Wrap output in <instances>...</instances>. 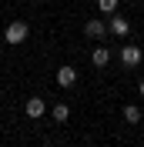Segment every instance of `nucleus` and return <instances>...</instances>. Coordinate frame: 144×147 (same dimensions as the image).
I'll list each match as a JSON object with an SVG mask.
<instances>
[{
  "instance_id": "39448f33",
  "label": "nucleus",
  "mask_w": 144,
  "mask_h": 147,
  "mask_svg": "<svg viewBox=\"0 0 144 147\" xmlns=\"http://www.w3.org/2000/svg\"><path fill=\"white\" fill-rule=\"evenodd\" d=\"M24 114H27L30 120H37V117H44V114H47V104L40 100V97H30L27 107H24Z\"/></svg>"
},
{
  "instance_id": "7ed1b4c3",
  "label": "nucleus",
  "mask_w": 144,
  "mask_h": 147,
  "mask_svg": "<svg viewBox=\"0 0 144 147\" xmlns=\"http://www.w3.org/2000/svg\"><path fill=\"white\" fill-rule=\"evenodd\" d=\"M121 64H124V67H137V64H141V47L127 44L124 50H121Z\"/></svg>"
},
{
  "instance_id": "9b49d317",
  "label": "nucleus",
  "mask_w": 144,
  "mask_h": 147,
  "mask_svg": "<svg viewBox=\"0 0 144 147\" xmlns=\"http://www.w3.org/2000/svg\"><path fill=\"white\" fill-rule=\"evenodd\" d=\"M137 94H141V97H144V80H141V84H137Z\"/></svg>"
},
{
  "instance_id": "1a4fd4ad",
  "label": "nucleus",
  "mask_w": 144,
  "mask_h": 147,
  "mask_svg": "<svg viewBox=\"0 0 144 147\" xmlns=\"http://www.w3.org/2000/svg\"><path fill=\"white\" fill-rule=\"evenodd\" d=\"M50 117H54L57 124H64V120L71 117V107H67V104H54V107H50Z\"/></svg>"
},
{
  "instance_id": "20e7f679",
  "label": "nucleus",
  "mask_w": 144,
  "mask_h": 147,
  "mask_svg": "<svg viewBox=\"0 0 144 147\" xmlns=\"http://www.w3.org/2000/svg\"><path fill=\"white\" fill-rule=\"evenodd\" d=\"M77 84V70H74L71 64H64L60 70H57V87H74Z\"/></svg>"
},
{
  "instance_id": "6e6552de",
  "label": "nucleus",
  "mask_w": 144,
  "mask_h": 147,
  "mask_svg": "<svg viewBox=\"0 0 144 147\" xmlns=\"http://www.w3.org/2000/svg\"><path fill=\"white\" fill-rule=\"evenodd\" d=\"M121 114H124V120H127V124H141V117H144V110L137 107V104H127Z\"/></svg>"
},
{
  "instance_id": "0eeeda50",
  "label": "nucleus",
  "mask_w": 144,
  "mask_h": 147,
  "mask_svg": "<svg viewBox=\"0 0 144 147\" xmlns=\"http://www.w3.org/2000/svg\"><path fill=\"white\" fill-rule=\"evenodd\" d=\"M90 64H94V67H107L111 64V50H107V47H97V50L90 54Z\"/></svg>"
},
{
  "instance_id": "f8f14e48",
  "label": "nucleus",
  "mask_w": 144,
  "mask_h": 147,
  "mask_svg": "<svg viewBox=\"0 0 144 147\" xmlns=\"http://www.w3.org/2000/svg\"><path fill=\"white\" fill-rule=\"evenodd\" d=\"M44 147H50V144H44Z\"/></svg>"
},
{
  "instance_id": "f257e3e1",
  "label": "nucleus",
  "mask_w": 144,
  "mask_h": 147,
  "mask_svg": "<svg viewBox=\"0 0 144 147\" xmlns=\"http://www.w3.org/2000/svg\"><path fill=\"white\" fill-rule=\"evenodd\" d=\"M30 34V27L24 24V20H14V24H7V30H3V40L7 44H24Z\"/></svg>"
},
{
  "instance_id": "f03ea898",
  "label": "nucleus",
  "mask_w": 144,
  "mask_h": 147,
  "mask_svg": "<svg viewBox=\"0 0 144 147\" xmlns=\"http://www.w3.org/2000/svg\"><path fill=\"white\" fill-rule=\"evenodd\" d=\"M84 34H87L90 40H104V37H107L111 30H107V24H104V20H87V27H84Z\"/></svg>"
},
{
  "instance_id": "423d86ee",
  "label": "nucleus",
  "mask_w": 144,
  "mask_h": 147,
  "mask_svg": "<svg viewBox=\"0 0 144 147\" xmlns=\"http://www.w3.org/2000/svg\"><path fill=\"white\" fill-rule=\"evenodd\" d=\"M107 30L114 37H127V30H131V24H127V17H121V13H114L111 17V24H107Z\"/></svg>"
},
{
  "instance_id": "9d476101",
  "label": "nucleus",
  "mask_w": 144,
  "mask_h": 147,
  "mask_svg": "<svg viewBox=\"0 0 144 147\" xmlns=\"http://www.w3.org/2000/svg\"><path fill=\"white\" fill-rule=\"evenodd\" d=\"M97 10L101 13H117V0H97Z\"/></svg>"
}]
</instances>
